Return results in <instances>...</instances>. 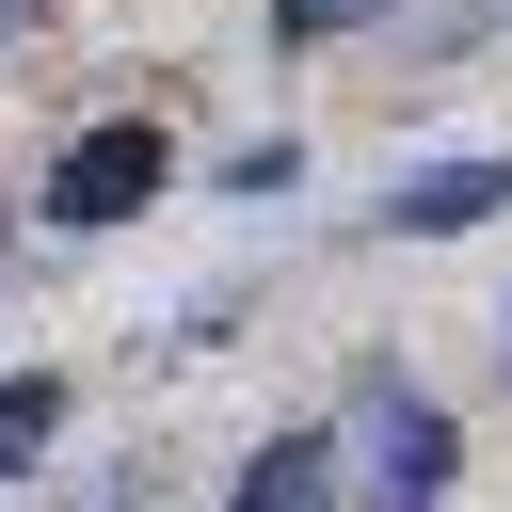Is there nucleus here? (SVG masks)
Returning <instances> with one entry per match:
<instances>
[{"label":"nucleus","mask_w":512,"mask_h":512,"mask_svg":"<svg viewBox=\"0 0 512 512\" xmlns=\"http://www.w3.org/2000/svg\"><path fill=\"white\" fill-rule=\"evenodd\" d=\"M352 16H384V0H272V32H352Z\"/></svg>","instance_id":"423d86ee"},{"label":"nucleus","mask_w":512,"mask_h":512,"mask_svg":"<svg viewBox=\"0 0 512 512\" xmlns=\"http://www.w3.org/2000/svg\"><path fill=\"white\" fill-rule=\"evenodd\" d=\"M480 208H512V160H448V176H416V192H400V224H416V240H448V224H480Z\"/></svg>","instance_id":"20e7f679"},{"label":"nucleus","mask_w":512,"mask_h":512,"mask_svg":"<svg viewBox=\"0 0 512 512\" xmlns=\"http://www.w3.org/2000/svg\"><path fill=\"white\" fill-rule=\"evenodd\" d=\"M176 176V144H160V112H96L64 160H48V224H128L144 192Z\"/></svg>","instance_id":"f03ea898"},{"label":"nucleus","mask_w":512,"mask_h":512,"mask_svg":"<svg viewBox=\"0 0 512 512\" xmlns=\"http://www.w3.org/2000/svg\"><path fill=\"white\" fill-rule=\"evenodd\" d=\"M48 432H64V384L48 368H0V464H32Z\"/></svg>","instance_id":"39448f33"},{"label":"nucleus","mask_w":512,"mask_h":512,"mask_svg":"<svg viewBox=\"0 0 512 512\" xmlns=\"http://www.w3.org/2000/svg\"><path fill=\"white\" fill-rule=\"evenodd\" d=\"M224 512H336V448H320V432H272V448L240 464Z\"/></svg>","instance_id":"7ed1b4c3"},{"label":"nucleus","mask_w":512,"mask_h":512,"mask_svg":"<svg viewBox=\"0 0 512 512\" xmlns=\"http://www.w3.org/2000/svg\"><path fill=\"white\" fill-rule=\"evenodd\" d=\"M320 448H336V512H432L448 496V416L400 384H368L352 432H320Z\"/></svg>","instance_id":"f257e3e1"}]
</instances>
